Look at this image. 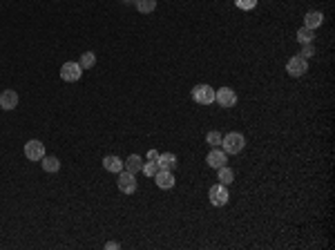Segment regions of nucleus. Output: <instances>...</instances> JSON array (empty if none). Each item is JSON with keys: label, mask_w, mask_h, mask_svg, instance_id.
I'll return each mask as SVG.
<instances>
[{"label": "nucleus", "mask_w": 335, "mask_h": 250, "mask_svg": "<svg viewBox=\"0 0 335 250\" xmlns=\"http://www.w3.org/2000/svg\"><path fill=\"white\" fill-rule=\"evenodd\" d=\"M0 107H2V110H13V107H18V94L13 92V89H4V92L0 94Z\"/></svg>", "instance_id": "9b49d317"}, {"label": "nucleus", "mask_w": 335, "mask_h": 250, "mask_svg": "<svg viewBox=\"0 0 335 250\" xmlns=\"http://www.w3.org/2000/svg\"><path fill=\"white\" fill-rule=\"evenodd\" d=\"M125 170L128 172H132V174H136V172H141V168H143V159L138 154H130L128 159H125Z\"/></svg>", "instance_id": "4468645a"}, {"label": "nucleus", "mask_w": 335, "mask_h": 250, "mask_svg": "<svg viewBox=\"0 0 335 250\" xmlns=\"http://www.w3.org/2000/svg\"><path fill=\"white\" fill-rule=\"evenodd\" d=\"M192 101L199 103V105H210V103H214V89L203 83L195 85L192 87Z\"/></svg>", "instance_id": "f03ea898"}, {"label": "nucleus", "mask_w": 335, "mask_h": 250, "mask_svg": "<svg viewBox=\"0 0 335 250\" xmlns=\"http://www.w3.org/2000/svg\"><path fill=\"white\" fill-rule=\"evenodd\" d=\"M313 38H315V31H313L311 27H299V29H297V40L302 45L313 43Z\"/></svg>", "instance_id": "f3484780"}, {"label": "nucleus", "mask_w": 335, "mask_h": 250, "mask_svg": "<svg viewBox=\"0 0 335 250\" xmlns=\"http://www.w3.org/2000/svg\"><path fill=\"white\" fill-rule=\"evenodd\" d=\"M119 248H121L119 241H107L105 244V250H119Z\"/></svg>", "instance_id": "393cba45"}, {"label": "nucleus", "mask_w": 335, "mask_h": 250, "mask_svg": "<svg viewBox=\"0 0 335 250\" xmlns=\"http://www.w3.org/2000/svg\"><path fill=\"white\" fill-rule=\"evenodd\" d=\"M116 186H119V190L123 192V194H132V192H136V179H134L132 172L121 170L119 179H116Z\"/></svg>", "instance_id": "7ed1b4c3"}, {"label": "nucleus", "mask_w": 335, "mask_h": 250, "mask_svg": "<svg viewBox=\"0 0 335 250\" xmlns=\"http://www.w3.org/2000/svg\"><path fill=\"white\" fill-rule=\"evenodd\" d=\"M134 4L141 13H152L156 9V0H134Z\"/></svg>", "instance_id": "a211bd4d"}, {"label": "nucleus", "mask_w": 335, "mask_h": 250, "mask_svg": "<svg viewBox=\"0 0 335 250\" xmlns=\"http://www.w3.org/2000/svg\"><path fill=\"white\" fill-rule=\"evenodd\" d=\"M78 65L83 67V69H92V67L96 65V56H94V52H85L83 56H80Z\"/></svg>", "instance_id": "6ab92c4d"}, {"label": "nucleus", "mask_w": 335, "mask_h": 250, "mask_svg": "<svg viewBox=\"0 0 335 250\" xmlns=\"http://www.w3.org/2000/svg\"><path fill=\"white\" fill-rule=\"evenodd\" d=\"M302 54H304V58H308V56H313V54H315V47H313V43H306V45H304V49H302Z\"/></svg>", "instance_id": "b1692460"}, {"label": "nucleus", "mask_w": 335, "mask_h": 250, "mask_svg": "<svg viewBox=\"0 0 335 250\" xmlns=\"http://www.w3.org/2000/svg\"><path fill=\"white\" fill-rule=\"evenodd\" d=\"M25 156L29 161H40L45 156V145L40 141H36V138H31V141L25 143Z\"/></svg>", "instance_id": "0eeeda50"}, {"label": "nucleus", "mask_w": 335, "mask_h": 250, "mask_svg": "<svg viewBox=\"0 0 335 250\" xmlns=\"http://www.w3.org/2000/svg\"><path fill=\"white\" fill-rule=\"evenodd\" d=\"M156 159H159V152H156V150L147 152V161H156Z\"/></svg>", "instance_id": "a878e982"}, {"label": "nucleus", "mask_w": 335, "mask_h": 250, "mask_svg": "<svg viewBox=\"0 0 335 250\" xmlns=\"http://www.w3.org/2000/svg\"><path fill=\"white\" fill-rule=\"evenodd\" d=\"M205 163L210 165V168H221V165H226V152L223 150H217V147H212V150L208 152V156H205Z\"/></svg>", "instance_id": "9d476101"}, {"label": "nucleus", "mask_w": 335, "mask_h": 250, "mask_svg": "<svg viewBox=\"0 0 335 250\" xmlns=\"http://www.w3.org/2000/svg\"><path fill=\"white\" fill-rule=\"evenodd\" d=\"M156 163H159L161 170H174L177 168V156L172 154V152H163V154H159V159H156Z\"/></svg>", "instance_id": "ddd939ff"}, {"label": "nucleus", "mask_w": 335, "mask_h": 250, "mask_svg": "<svg viewBox=\"0 0 335 250\" xmlns=\"http://www.w3.org/2000/svg\"><path fill=\"white\" fill-rule=\"evenodd\" d=\"M232 179H235V174H232V170L228 168V165H221V168H219V183H223V186H228V183H232Z\"/></svg>", "instance_id": "aec40b11"}, {"label": "nucleus", "mask_w": 335, "mask_h": 250, "mask_svg": "<svg viewBox=\"0 0 335 250\" xmlns=\"http://www.w3.org/2000/svg\"><path fill=\"white\" fill-rule=\"evenodd\" d=\"M40 163H43V170L45 172H58V170H61V161L56 159V156H43V159H40Z\"/></svg>", "instance_id": "dca6fc26"}, {"label": "nucleus", "mask_w": 335, "mask_h": 250, "mask_svg": "<svg viewBox=\"0 0 335 250\" xmlns=\"http://www.w3.org/2000/svg\"><path fill=\"white\" fill-rule=\"evenodd\" d=\"M221 145H223V152H226V154H239L246 145V138H244V134H239V132H230V134H226V136H221Z\"/></svg>", "instance_id": "f257e3e1"}, {"label": "nucleus", "mask_w": 335, "mask_h": 250, "mask_svg": "<svg viewBox=\"0 0 335 250\" xmlns=\"http://www.w3.org/2000/svg\"><path fill=\"white\" fill-rule=\"evenodd\" d=\"M214 101L221 107H232L237 103V94H235V89H230V87H221L214 92Z\"/></svg>", "instance_id": "6e6552de"}, {"label": "nucleus", "mask_w": 335, "mask_h": 250, "mask_svg": "<svg viewBox=\"0 0 335 250\" xmlns=\"http://www.w3.org/2000/svg\"><path fill=\"white\" fill-rule=\"evenodd\" d=\"M235 4L239 9H244V11H250V9L257 7V0H235Z\"/></svg>", "instance_id": "5701e85b"}, {"label": "nucleus", "mask_w": 335, "mask_h": 250, "mask_svg": "<svg viewBox=\"0 0 335 250\" xmlns=\"http://www.w3.org/2000/svg\"><path fill=\"white\" fill-rule=\"evenodd\" d=\"M143 174H147V177H154L156 172H159V163L156 161H147V163H143Z\"/></svg>", "instance_id": "412c9836"}, {"label": "nucleus", "mask_w": 335, "mask_h": 250, "mask_svg": "<svg viewBox=\"0 0 335 250\" xmlns=\"http://www.w3.org/2000/svg\"><path fill=\"white\" fill-rule=\"evenodd\" d=\"M322 22H324L322 11H308L306 16H304V27H311V29H315V27H320Z\"/></svg>", "instance_id": "2eb2a0df"}, {"label": "nucleus", "mask_w": 335, "mask_h": 250, "mask_svg": "<svg viewBox=\"0 0 335 250\" xmlns=\"http://www.w3.org/2000/svg\"><path fill=\"white\" fill-rule=\"evenodd\" d=\"M286 71H288L290 76H304L308 71V62H306V58L304 56H293V58H288V62H286Z\"/></svg>", "instance_id": "39448f33"}, {"label": "nucleus", "mask_w": 335, "mask_h": 250, "mask_svg": "<svg viewBox=\"0 0 335 250\" xmlns=\"http://www.w3.org/2000/svg\"><path fill=\"white\" fill-rule=\"evenodd\" d=\"M154 181H156V186H159L161 190H170V188H174V174H172V170H161L159 168V172L154 174Z\"/></svg>", "instance_id": "1a4fd4ad"}, {"label": "nucleus", "mask_w": 335, "mask_h": 250, "mask_svg": "<svg viewBox=\"0 0 335 250\" xmlns=\"http://www.w3.org/2000/svg\"><path fill=\"white\" fill-rule=\"evenodd\" d=\"M208 196H210V203L212 205H217V208H221V205H226L228 203V190H226V186L223 183H217V186H212L208 190Z\"/></svg>", "instance_id": "423d86ee"}, {"label": "nucleus", "mask_w": 335, "mask_h": 250, "mask_svg": "<svg viewBox=\"0 0 335 250\" xmlns=\"http://www.w3.org/2000/svg\"><path fill=\"white\" fill-rule=\"evenodd\" d=\"M205 141H208V145L217 147V145H221V134H219L217 129H212V132H208V136H205Z\"/></svg>", "instance_id": "4be33fe9"}, {"label": "nucleus", "mask_w": 335, "mask_h": 250, "mask_svg": "<svg viewBox=\"0 0 335 250\" xmlns=\"http://www.w3.org/2000/svg\"><path fill=\"white\" fill-rule=\"evenodd\" d=\"M83 76V67L74 61H67L65 65L61 67V78L67 80V83H76V80Z\"/></svg>", "instance_id": "20e7f679"}, {"label": "nucleus", "mask_w": 335, "mask_h": 250, "mask_svg": "<svg viewBox=\"0 0 335 250\" xmlns=\"http://www.w3.org/2000/svg\"><path fill=\"white\" fill-rule=\"evenodd\" d=\"M103 168H105L107 172H116V174H119L125 165H123V161H121L116 154H107L105 159H103Z\"/></svg>", "instance_id": "f8f14e48"}]
</instances>
